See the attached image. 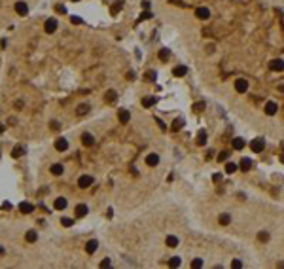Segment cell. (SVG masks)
<instances>
[{"label": "cell", "mask_w": 284, "mask_h": 269, "mask_svg": "<svg viewBox=\"0 0 284 269\" xmlns=\"http://www.w3.org/2000/svg\"><path fill=\"white\" fill-rule=\"evenodd\" d=\"M250 148H252L254 154L263 152V150H265V140H263V138H254V140L250 142Z\"/></svg>", "instance_id": "obj_1"}, {"label": "cell", "mask_w": 284, "mask_h": 269, "mask_svg": "<svg viewBox=\"0 0 284 269\" xmlns=\"http://www.w3.org/2000/svg\"><path fill=\"white\" fill-rule=\"evenodd\" d=\"M57 27H59V23H57V19H55V17L47 19V21L44 23V31H45L47 34H53V32L57 31Z\"/></svg>", "instance_id": "obj_2"}, {"label": "cell", "mask_w": 284, "mask_h": 269, "mask_svg": "<svg viewBox=\"0 0 284 269\" xmlns=\"http://www.w3.org/2000/svg\"><path fill=\"white\" fill-rule=\"evenodd\" d=\"M195 17L205 21V19H208V17H210V10H208V8H205V6H201V8H197V10H195Z\"/></svg>", "instance_id": "obj_3"}, {"label": "cell", "mask_w": 284, "mask_h": 269, "mask_svg": "<svg viewBox=\"0 0 284 269\" xmlns=\"http://www.w3.org/2000/svg\"><path fill=\"white\" fill-rule=\"evenodd\" d=\"M269 68H271L273 72H282V70H284V61H282V59H275V61L269 63Z\"/></svg>", "instance_id": "obj_4"}, {"label": "cell", "mask_w": 284, "mask_h": 269, "mask_svg": "<svg viewBox=\"0 0 284 269\" xmlns=\"http://www.w3.org/2000/svg\"><path fill=\"white\" fill-rule=\"evenodd\" d=\"M15 12H17L19 15H27V13H29V6H27V2H23V0L15 2Z\"/></svg>", "instance_id": "obj_5"}, {"label": "cell", "mask_w": 284, "mask_h": 269, "mask_svg": "<svg viewBox=\"0 0 284 269\" xmlns=\"http://www.w3.org/2000/svg\"><path fill=\"white\" fill-rule=\"evenodd\" d=\"M235 89L239 91V93H246V89H248V82L244 80V78H239L235 82Z\"/></svg>", "instance_id": "obj_6"}, {"label": "cell", "mask_w": 284, "mask_h": 269, "mask_svg": "<svg viewBox=\"0 0 284 269\" xmlns=\"http://www.w3.org/2000/svg\"><path fill=\"white\" fill-rule=\"evenodd\" d=\"M55 148H57V152H66L68 150V140L66 138H57L55 140Z\"/></svg>", "instance_id": "obj_7"}, {"label": "cell", "mask_w": 284, "mask_h": 269, "mask_svg": "<svg viewBox=\"0 0 284 269\" xmlns=\"http://www.w3.org/2000/svg\"><path fill=\"white\" fill-rule=\"evenodd\" d=\"M78 184H80V188H89L91 184H93V176H87V175H83V176H80V180H78Z\"/></svg>", "instance_id": "obj_8"}, {"label": "cell", "mask_w": 284, "mask_h": 269, "mask_svg": "<svg viewBox=\"0 0 284 269\" xmlns=\"http://www.w3.org/2000/svg\"><path fill=\"white\" fill-rule=\"evenodd\" d=\"M117 118H120V121H121V123H129V119H131V114H129V110L121 108V110H120V114H117Z\"/></svg>", "instance_id": "obj_9"}, {"label": "cell", "mask_w": 284, "mask_h": 269, "mask_svg": "<svg viewBox=\"0 0 284 269\" xmlns=\"http://www.w3.org/2000/svg\"><path fill=\"white\" fill-rule=\"evenodd\" d=\"M159 163V156L157 154H148V157H146V165L148 167H155Z\"/></svg>", "instance_id": "obj_10"}, {"label": "cell", "mask_w": 284, "mask_h": 269, "mask_svg": "<svg viewBox=\"0 0 284 269\" xmlns=\"http://www.w3.org/2000/svg\"><path fill=\"white\" fill-rule=\"evenodd\" d=\"M277 108H278V106H277L273 101H269V103L265 104V114H267V116H275V114H277Z\"/></svg>", "instance_id": "obj_11"}, {"label": "cell", "mask_w": 284, "mask_h": 269, "mask_svg": "<svg viewBox=\"0 0 284 269\" xmlns=\"http://www.w3.org/2000/svg\"><path fill=\"white\" fill-rule=\"evenodd\" d=\"M97 247H99V243L95 241V239H91V241L85 244V250H87V254H93L95 250H97Z\"/></svg>", "instance_id": "obj_12"}, {"label": "cell", "mask_w": 284, "mask_h": 269, "mask_svg": "<svg viewBox=\"0 0 284 269\" xmlns=\"http://www.w3.org/2000/svg\"><path fill=\"white\" fill-rule=\"evenodd\" d=\"M252 165H254V163H252L250 157H243V159H241V169H243V171H250Z\"/></svg>", "instance_id": "obj_13"}, {"label": "cell", "mask_w": 284, "mask_h": 269, "mask_svg": "<svg viewBox=\"0 0 284 269\" xmlns=\"http://www.w3.org/2000/svg\"><path fill=\"white\" fill-rule=\"evenodd\" d=\"M53 207H55L57 210L66 209V199H64V197H57V199H55V203H53Z\"/></svg>", "instance_id": "obj_14"}, {"label": "cell", "mask_w": 284, "mask_h": 269, "mask_svg": "<svg viewBox=\"0 0 284 269\" xmlns=\"http://www.w3.org/2000/svg\"><path fill=\"white\" fill-rule=\"evenodd\" d=\"M74 212H76V216H80V218H82V216H85V214L89 212V209H87V205H83V203H82V205H78V207H76V210H74Z\"/></svg>", "instance_id": "obj_15"}, {"label": "cell", "mask_w": 284, "mask_h": 269, "mask_svg": "<svg viewBox=\"0 0 284 269\" xmlns=\"http://www.w3.org/2000/svg\"><path fill=\"white\" fill-rule=\"evenodd\" d=\"M173 74H174V76H186V74H187V68H186L184 65H180V66H176V68L173 70Z\"/></svg>", "instance_id": "obj_16"}, {"label": "cell", "mask_w": 284, "mask_h": 269, "mask_svg": "<svg viewBox=\"0 0 284 269\" xmlns=\"http://www.w3.org/2000/svg\"><path fill=\"white\" fill-rule=\"evenodd\" d=\"M233 148H235V150H243V148H244V140H243L241 137L233 138Z\"/></svg>", "instance_id": "obj_17"}, {"label": "cell", "mask_w": 284, "mask_h": 269, "mask_svg": "<svg viewBox=\"0 0 284 269\" xmlns=\"http://www.w3.org/2000/svg\"><path fill=\"white\" fill-rule=\"evenodd\" d=\"M93 142H95V140H93V137H91L89 133H83V135H82V144H83V146H91Z\"/></svg>", "instance_id": "obj_18"}, {"label": "cell", "mask_w": 284, "mask_h": 269, "mask_svg": "<svg viewBox=\"0 0 284 269\" xmlns=\"http://www.w3.org/2000/svg\"><path fill=\"white\" fill-rule=\"evenodd\" d=\"M23 152H25V148H23V146H15V148L12 150V157H15V159H17V157H21V156H23Z\"/></svg>", "instance_id": "obj_19"}, {"label": "cell", "mask_w": 284, "mask_h": 269, "mask_svg": "<svg viewBox=\"0 0 284 269\" xmlns=\"http://www.w3.org/2000/svg\"><path fill=\"white\" fill-rule=\"evenodd\" d=\"M51 175H55V176L63 175V165H61V163H55V165H51Z\"/></svg>", "instance_id": "obj_20"}, {"label": "cell", "mask_w": 284, "mask_h": 269, "mask_svg": "<svg viewBox=\"0 0 284 269\" xmlns=\"http://www.w3.org/2000/svg\"><path fill=\"white\" fill-rule=\"evenodd\" d=\"M218 222H220V224H222V226H227V224H229V222H231V216H229V214H225V212H224V214H220V218H218Z\"/></svg>", "instance_id": "obj_21"}, {"label": "cell", "mask_w": 284, "mask_h": 269, "mask_svg": "<svg viewBox=\"0 0 284 269\" xmlns=\"http://www.w3.org/2000/svg\"><path fill=\"white\" fill-rule=\"evenodd\" d=\"M25 239H27L29 243H34V241L38 239V233H36L34 229H31V231H27V235H25Z\"/></svg>", "instance_id": "obj_22"}, {"label": "cell", "mask_w": 284, "mask_h": 269, "mask_svg": "<svg viewBox=\"0 0 284 269\" xmlns=\"http://www.w3.org/2000/svg\"><path fill=\"white\" fill-rule=\"evenodd\" d=\"M19 210H21V212H32L34 207H32L31 203H21V205H19Z\"/></svg>", "instance_id": "obj_23"}, {"label": "cell", "mask_w": 284, "mask_h": 269, "mask_svg": "<svg viewBox=\"0 0 284 269\" xmlns=\"http://www.w3.org/2000/svg\"><path fill=\"white\" fill-rule=\"evenodd\" d=\"M167 244H169L171 248L178 247V237H174V235H169V237H167Z\"/></svg>", "instance_id": "obj_24"}, {"label": "cell", "mask_w": 284, "mask_h": 269, "mask_svg": "<svg viewBox=\"0 0 284 269\" xmlns=\"http://www.w3.org/2000/svg\"><path fill=\"white\" fill-rule=\"evenodd\" d=\"M197 144H199V146H205V144H206V133H205V131H199V137H197Z\"/></svg>", "instance_id": "obj_25"}, {"label": "cell", "mask_w": 284, "mask_h": 269, "mask_svg": "<svg viewBox=\"0 0 284 269\" xmlns=\"http://www.w3.org/2000/svg\"><path fill=\"white\" fill-rule=\"evenodd\" d=\"M171 57V51L167 50V47H163V50H159V59H163V61H167Z\"/></svg>", "instance_id": "obj_26"}, {"label": "cell", "mask_w": 284, "mask_h": 269, "mask_svg": "<svg viewBox=\"0 0 284 269\" xmlns=\"http://www.w3.org/2000/svg\"><path fill=\"white\" fill-rule=\"evenodd\" d=\"M155 104V99H154V97H146V99H142V106H154Z\"/></svg>", "instance_id": "obj_27"}, {"label": "cell", "mask_w": 284, "mask_h": 269, "mask_svg": "<svg viewBox=\"0 0 284 269\" xmlns=\"http://www.w3.org/2000/svg\"><path fill=\"white\" fill-rule=\"evenodd\" d=\"M180 263H182V260H180L178 256H173V258L169 260V265H171V267H180Z\"/></svg>", "instance_id": "obj_28"}, {"label": "cell", "mask_w": 284, "mask_h": 269, "mask_svg": "<svg viewBox=\"0 0 284 269\" xmlns=\"http://www.w3.org/2000/svg\"><path fill=\"white\" fill-rule=\"evenodd\" d=\"M87 112H89V104H80L78 106V116H83Z\"/></svg>", "instance_id": "obj_29"}, {"label": "cell", "mask_w": 284, "mask_h": 269, "mask_svg": "<svg viewBox=\"0 0 284 269\" xmlns=\"http://www.w3.org/2000/svg\"><path fill=\"white\" fill-rule=\"evenodd\" d=\"M116 97H117V95H116V91H112V89H110V91L106 93V103H114V101H116Z\"/></svg>", "instance_id": "obj_30"}, {"label": "cell", "mask_w": 284, "mask_h": 269, "mask_svg": "<svg viewBox=\"0 0 284 269\" xmlns=\"http://www.w3.org/2000/svg\"><path fill=\"white\" fill-rule=\"evenodd\" d=\"M235 171H237V165H235V163H227V165H225V173H227V175H233Z\"/></svg>", "instance_id": "obj_31"}, {"label": "cell", "mask_w": 284, "mask_h": 269, "mask_svg": "<svg viewBox=\"0 0 284 269\" xmlns=\"http://www.w3.org/2000/svg\"><path fill=\"white\" fill-rule=\"evenodd\" d=\"M61 224H63L64 228H70V226H72V224H74V220H72V218H66V216H64V218L61 220Z\"/></svg>", "instance_id": "obj_32"}, {"label": "cell", "mask_w": 284, "mask_h": 269, "mask_svg": "<svg viewBox=\"0 0 284 269\" xmlns=\"http://www.w3.org/2000/svg\"><path fill=\"white\" fill-rule=\"evenodd\" d=\"M258 239L262 241V243H265V241H269V233H267V231H259V233H258Z\"/></svg>", "instance_id": "obj_33"}, {"label": "cell", "mask_w": 284, "mask_h": 269, "mask_svg": "<svg viewBox=\"0 0 284 269\" xmlns=\"http://www.w3.org/2000/svg\"><path fill=\"white\" fill-rule=\"evenodd\" d=\"M121 6H123V0H117V2L112 6V13H116V12H120L121 10Z\"/></svg>", "instance_id": "obj_34"}, {"label": "cell", "mask_w": 284, "mask_h": 269, "mask_svg": "<svg viewBox=\"0 0 284 269\" xmlns=\"http://www.w3.org/2000/svg\"><path fill=\"white\" fill-rule=\"evenodd\" d=\"M182 125H184V121H182V119H174V125H173V131H178V129H182Z\"/></svg>", "instance_id": "obj_35"}, {"label": "cell", "mask_w": 284, "mask_h": 269, "mask_svg": "<svg viewBox=\"0 0 284 269\" xmlns=\"http://www.w3.org/2000/svg\"><path fill=\"white\" fill-rule=\"evenodd\" d=\"M229 157V152L227 150H224V152H220V156H218V161H225Z\"/></svg>", "instance_id": "obj_36"}, {"label": "cell", "mask_w": 284, "mask_h": 269, "mask_svg": "<svg viewBox=\"0 0 284 269\" xmlns=\"http://www.w3.org/2000/svg\"><path fill=\"white\" fill-rule=\"evenodd\" d=\"M192 267H193V269L203 267V260H199V258H197V260H193V262H192Z\"/></svg>", "instance_id": "obj_37"}, {"label": "cell", "mask_w": 284, "mask_h": 269, "mask_svg": "<svg viewBox=\"0 0 284 269\" xmlns=\"http://www.w3.org/2000/svg\"><path fill=\"white\" fill-rule=\"evenodd\" d=\"M193 110H195V112H203V110H205V103H197V104H193Z\"/></svg>", "instance_id": "obj_38"}, {"label": "cell", "mask_w": 284, "mask_h": 269, "mask_svg": "<svg viewBox=\"0 0 284 269\" xmlns=\"http://www.w3.org/2000/svg\"><path fill=\"white\" fill-rule=\"evenodd\" d=\"M231 267H233V269H237V267H243V262H241V260H233V262H231Z\"/></svg>", "instance_id": "obj_39"}, {"label": "cell", "mask_w": 284, "mask_h": 269, "mask_svg": "<svg viewBox=\"0 0 284 269\" xmlns=\"http://www.w3.org/2000/svg\"><path fill=\"white\" fill-rule=\"evenodd\" d=\"M150 17H154V15H152L150 12H144V13L140 15V21H144V19H150Z\"/></svg>", "instance_id": "obj_40"}, {"label": "cell", "mask_w": 284, "mask_h": 269, "mask_svg": "<svg viewBox=\"0 0 284 269\" xmlns=\"http://www.w3.org/2000/svg\"><path fill=\"white\" fill-rule=\"evenodd\" d=\"M70 21H72V23H76V25H80V23H82V19H80L78 15H72V17H70Z\"/></svg>", "instance_id": "obj_41"}, {"label": "cell", "mask_w": 284, "mask_h": 269, "mask_svg": "<svg viewBox=\"0 0 284 269\" xmlns=\"http://www.w3.org/2000/svg\"><path fill=\"white\" fill-rule=\"evenodd\" d=\"M212 51H214V44H208L206 46V53H212Z\"/></svg>", "instance_id": "obj_42"}, {"label": "cell", "mask_w": 284, "mask_h": 269, "mask_svg": "<svg viewBox=\"0 0 284 269\" xmlns=\"http://www.w3.org/2000/svg\"><path fill=\"white\" fill-rule=\"evenodd\" d=\"M101 267H110V260H102V262H101Z\"/></svg>", "instance_id": "obj_43"}, {"label": "cell", "mask_w": 284, "mask_h": 269, "mask_svg": "<svg viewBox=\"0 0 284 269\" xmlns=\"http://www.w3.org/2000/svg\"><path fill=\"white\" fill-rule=\"evenodd\" d=\"M148 76H150V80H155V72H154V70H150L148 74H146V78H148Z\"/></svg>", "instance_id": "obj_44"}, {"label": "cell", "mask_w": 284, "mask_h": 269, "mask_svg": "<svg viewBox=\"0 0 284 269\" xmlns=\"http://www.w3.org/2000/svg\"><path fill=\"white\" fill-rule=\"evenodd\" d=\"M59 127H61V125H59V121H51V129H53V131H55V129H59Z\"/></svg>", "instance_id": "obj_45"}, {"label": "cell", "mask_w": 284, "mask_h": 269, "mask_svg": "<svg viewBox=\"0 0 284 269\" xmlns=\"http://www.w3.org/2000/svg\"><path fill=\"white\" fill-rule=\"evenodd\" d=\"M57 12H59V13H64L66 10H64V6H57Z\"/></svg>", "instance_id": "obj_46"}, {"label": "cell", "mask_w": 284, "mask_h": 269, "mask_svg": "<svg viewBox=\"0 0 284 269\" xmlns=\"http://www.w3.org/2000/svg\"><path fill=\"white\" fill-rule=\"evenodd\" d=\"M142 8H144V10H150V2H142Z\"/></svg>", "instance_id": "obj_47"}, {"label": "cell", "mask_w": 284, "mask_h": 269, "mask_svg": "<svg viewBox=\"0 0 284 269\" xmlns=\"http://www.w3.org/2000/svg\"><path fill=\"white\" fill-rule=\"evenodd\" d=\"M171 2H173V4H180V0H171Z\"/></svg>", "instance_id": "obj_48"}, {"label": "cell", "mask_w": 284, "mask_h": 269, "mask_svg": "<svg viewBox=\"0 0 284 269\" xmlns=\"http://www.w3.org/2000/svg\"><path fill=\"white\" fill-rule=\"evenodd\" d=\"M2 252H4V248H2V247H0V254H2Z\"/></svg>", "instance_id": "obj_49"}]
</instances>
